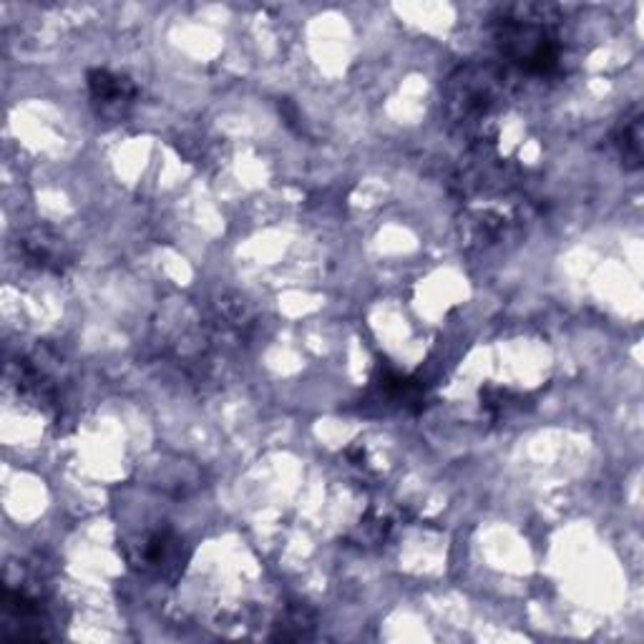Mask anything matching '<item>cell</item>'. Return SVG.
<instances>
[{"label":"cell","mask_w":644,"mask_h":644,"mask_svg":"<svg viewBox=\"0 0 644 644\" xmlns=\"http://www.w3.org/2000/svg\"><path fill=\"white\" fill-rule=\"evenodd\" d=\"M513 15L496 21L494 39L506 59L533 76H549L559 69L561 53L557 39L549 33L544 18L531 15V6L513 8Z\"/></svg>","instance_id":"cell-1"},{"label":"cell","mask_w":644,"mask_h":644,"mask_svg":"<svg viewBox=\"0 0 644 644\" xmlns=\"http://www.w3.org/2000/svg\"><path fill=\"white\" fill-rule=\"evenodd\" d=\"M503 98V73L494 66L458 69L448 81L446 104L448 114L458 124L481 122Z\"/></svg>","instance_id":"cell-2"},{"label":"cell","mask_w":644,"mask_h":644,"mask_svg":"<svg viewBox=\"0 0 644 644\" xmlns=\"http://www.w3.org/2000/svg\"><path fill=\"white\" fill-rule=\"evenodd\" d=\"M187 554H184V541L172 531H154L146 533L139 544L126 547V561L136 572L154 579H169L174 582L187 567Z\"/></svg>","instance_id":"cell-3"},{"label":"cell","mask_w":644,"mask_h":644,"mask_svg":"<svg viewBox=\"0 0 644 644\" xmlns=\"http://www.w3.org/2000/svg\"><path fill=\"white\" fill-rule=\"evenodd\" d=\"M89 94L96 114L101 118H122L132 108L136 98V86L126 76H118L106 69H94L89 73Z\"/></svg>","instance_id":"cell-4"},{"label":"cell","mask_w":644,"mask_h":644,"mask_svg":"<svg viewBox=\"0 0 644 644\" xmlns=\"http://www.w3.org/2000/svg\"><path fill=\"white\" fill-rule=\"evenodd\" d=\"M18 247H21L25 260L33 262L35 267H41V270L61 274L63 267L69 264L66 252H63V239L45 227H35L29 235H23Z\"/></svg>","instance_id":"cell-5"},{"label":"cell","mask_w":644,"mask_h":644,"mask_svg":"<svg viewBox=\"0 0 644 644\" xmlns=\"http://www.w3.org/2000/svg\"><path fill=\"white\" fill-rule=\"evenodd\" d=\"M378 388L388 406H395L408 413H418L426 406V388L416 378H408V375H401L391 371V367H381L378 375Z\"/></svg>","instance_id":"cell-6"},{"label":"cell","mask_w":644,"mask_h":644,"mask_svg":"<svg viewBox=\"0 0 644 644\" xmlns=\"http://www.w3.org/2000/svg\"><path fill=\"white\" fill-rule=\"evenodd\" d=\"M616 146H620L622 162L627 169H640L642 167V112L640 108H632V112L622 118L620 126L614 132Z\"/></svg>","instance_id":"cell-7"},{"label":"cell","mask_w":644,"mask_h":644,"mask_svg":"<svg viewBox=\"0 0 644 644\" xmlns=\"http://www.w3.org/2000/svg\"><path fill=\"white\" fill-rule=\"evenodd\" d=\"M312 627H315V614L308 606H290L288 614L280 622V634H274V640H305L310 637Z\"/></svg>","instance_id":"cell-8"},{"label":"cell","mask_w":644,"mask_h":644,"mask_svg":"<svg viewBox=\"0 0 644 644\" xmlns=\"http://www.w3.org/2000/svg\"><path fill=\"white\" fill-rule=\"evenodd\" d=\"M519 398L506 388H484L481 391V406L491 418L509 416V411L517 406Z\"/></svg>","instance_id":"cell-9"}]
</instances>
